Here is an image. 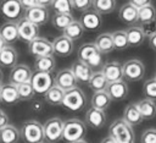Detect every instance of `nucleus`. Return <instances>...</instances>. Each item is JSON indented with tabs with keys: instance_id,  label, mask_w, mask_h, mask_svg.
Listing matches in <instances>:
<instances>
[{
	"instance_id": "obj_1",
	"label": "nucleus",
	"mask_w": 156,
	"mask_h": 143,
	"mask_svg": "<svg viewBox=\"0 0 156 143\" xmlns=\"http://www.w3.org/2000/svg\"><path fill=\"white\" fill-rule=\"evenodd\" d=\"M85 133H87V125L82 120L77 117H72L68 119L67 121H63L62 139L66 143H73L80 141L84 138Z\"/></svg>"
},
{
	"instance_id": "obj_2",
	"label": "nucleus",
	"mask_w": 156,
	"mask_h": 143,
	"mask_svg": "<svg viewBox=\"0 0 156 143\" xmlns=\"http://www.w3.org/2000/svg\"><path fill=\"white\" fill-rule=\"evenodd\" d=\"M108 136L117 143H130L134 142V131L123 119L115 120L108 128Z\"/></svg>"
},
{
	"instance_id": "obj_3",
	"label": "nucleus",
	"mask_w": 156,
	"mask_h": 143,
	"mask_svg": "<svg viewBox=\"0 0 156 143\" xmlns=\"http://www.w3.org/2000/svg\"><path fill=\"white\" fill-rule=\"evenodd\" d=\"M20 134L24 143H41L45 139L43 125L37 120L26 121L20 128Z\"/></svg>"
},
{
	"instance_id": "obj_4",
	"label": "nucleus",
	"mask_w": 156,
	"mask_h": 143,
	"mask_svg": "<svg viewBox=\"0 0 156 143\" xmlns=\"http://www.w3.org/2000/svg\"><path fill=\"white\" fill-rule=\"evenodd\" d=\"M85 104H87L85 94L78 87L66 90L61 103V105H63L67 110L71 111H80L83 110V108H85Z\"/></svg>"
},
{
	"instance_id": "obj_5",
	"label": "nucleus",
	"mask_w": 156,
	"mask_h": 143,
	"mask_svg": "<svg viewBox=\"0 0 156 143\" xmlns=\"http://www.w3.org/2000/svg\"><path fill=\"white\" fill-rule=\"evenodd\" d=\"M23 7L20 0H1L0 1V13L7 20V22H17L22 18Z\"/></svg>"
},
{
	"instance_id": "obj_6",
	"label": "nucleus",
	"mask_w": 156,
	"mask_h": 143,
	"mask_svg": "<svg viewBox=\"0 0 156 143\" xmlns=\"http://www.w3.org/2000/svg\"><path fill=\"white\" fill-rule=\"evenodd\" d=\"M44 130V138L49 143H56L62 139L63 132V121L60 117H51L45 121L43 125Z\"/></svg>"
},
{
	"instance_id": "obj_7",
	"label": "nucleus",
	"mask_w": 156,
	"mask_h": 143,
	"mask_svg": "<svg viewBox=\"0 0 156 143\" xmlns=\"http://www.w3.org/2000/svg\"><path fill=\"white\" fill-rule=\"evenodd\" d=\"M122 70H123V78L132 82L140 81L145 75V66L138 59H130L126 61L122 65Z\"/></svg>"
},
{
	"instance_id": "obj_8",
	"label": "nucleus",
	"mask_w": 156,
	"mask_h": 143,
	"mask_svg": "<svg viewBox=\"0 0 156 143\" xmlns=\"http://www.w3.org/2000/svg\"><path fill=\"white\" fill-rule=\"evenodd\" d=\"M30 84H32L35 94H45L54 86V77L49 72L35 71L32 75Z\"/></svg>"
},
{
	"instance_id": "obj_9",
	"label": "nucleus",
	"mask_w": 156,
	"mask_h": 143,
	"mask_svg": "<svg viewBox=\"0 0 156 143\" xmlns=\"http://www.w3.org/2000/svg\"><path fill=\"white\" fill-rule=\"evenodd\" d=\"M28 49H29V53L35 57H41V56H48L54 54L52 43L44 37H37L35 39L29 42Z\"/></svg>"
},
{
	"instance_id": "obj_10",
	"label": "nucleus",
	"mask_w": 156,
	"mask_h": 143,
	"mask_svg": "<svg viewBox=\"0 0 156 143\" xmlns=\"http://www.w3.org/2000/svg\"><path fill=\"white\" fill-rule=\"evenodd\" d=\"M32 75H33V72L29 68V66H27L24 64H17L10 71L9 83H12L15 86H18V84H22V83L30 82Z\"/></svg>"
},
{
	"instance_id": "obj_11",
	"label": "nucleus",
	"mask_w": 156,
	"mask_h": 143,
	"mask_svg": "<svg viewBox=\"0 0 156 143\" xmlns=\"http://www.w3.org/2000/svg\"><path fill=\"white\" fill-rule=\"evenodd\" d=\"M23 17L26 20H28L29 22H32V23H34V24H37L39 27V26L45 24L49 21L50 13H49V9L48 7L37 5V6L32 7V9L26 10L24 13H23Z\"/></svg>"
},
{
	"instance_id": "obj_12",
	"label": "nucleus",
	"mask_w": 156,
	"mask_h": 143,
	"mask_svg": "<svg viewBox=\"0 0 156 143\" xmlns=\"http://www.w3.org/2000/svg\"><path fill=\"white\" fill-rule=\"evenodd\" d=\"M17 29H18V37L27 43L32 42L37 37H39V27L37 24L29 22L24 17H22L21 20L17 21Z\"/></svg>"
},
{
	"instance_id": "obj_13",
	"label": "nucleus",
	"mask_w": 156,
	"mask_h": 143,
	"mask_svg": "<svg viewBox=\"0 0 156 143\" xmlns=\"http://www.w3.org/2000/svg\"><path fill=\"white\" fill-rule=\"evenodd\" d=\"M79 22L83 26L84 31L93 32V31H96V29H99L101 27V24H102V17L94 9L93 10L89 9L87 11H83V13H82V16L79 18Z\"/></svg>"
},
{
	"instance_id": "obj_14",
	"label": "nucleus",
	"mask_w": 156,
	"mask_h": 143,
	"mask_svg": "<svg viewBox=\"0 0 156 143\" xmlns=\"http://www.w3.org/2000/svg\"><path fill=\"white\" fill-rule=\"evenodd\" d=\"M77 83L78 82H77L74 75L72 73L71 68H62L54 77V84L57 86L58 88H61L65 92L77 87Z\"/></svg>"
},
{
	"instance_id": "obj_15",
	"label": "nucleus",
	"mask_w": 156,
	"mask_h": 143,
	"mask_svg": "<svg viewBox=\"0 0 156 143\" xmlns=\"http://www.w3.org/2000/svg\"><path fill=\"white\" fill-rule=\"evenodd\" d=\"M51 43H52V51L57 56L65 57V56H68L73 53V48H74L73 40L68 39L65 35L56 37Z\"/></svg>"
},
{
	"instance_id": "obj_16",
	"label": "nucleus",
	"mask_w": 156,
	"mask_h": 143,
	"mask_svg": "<svg viewBox=\"0 0 156 143\" xmlns=\"http://www.w3.org/2000/svg\"><path fill=\"white\" fill-rule=\"evenodd\" d=\"M101 72L104 73V76L108 83L123 79L122 64H119L118 61H108V62L104 64Z\"/></svg>"
},
{
	"instance_id": "obj_17",
	"label": "nucleus",
	"mask_w": 156,
	"mask_h": 143,
	"mask_svg": "<svg viewBox=\"0 0 156 143\" xmlns=\"http://www.w3.org/2000/svg\"><path fill=\"white\" fill-rule=\"evenodd\" d=\"M105 90L110 95L111 100H123L128 95V84L123 79L111 82L107 84Z\"/></svg>"
},
{
	"instance_id": "obj_18",
	"label": "nucleus",
	"mask_w": 156,
	"mask_h": 143,
	"mask_svg": "<svg viewBox=\"0 0 156 143\" xmlns=\"http://www.w3.org/2000/svg\"><path fill=\"white\" fill-rule=\"evenodd\" d=\"M106 123V114L104 110H99L95 108L88 109L85 112V125L93 128H102Z\"/></svg>"
},
{
	"instance_id": "obj_19",
	"label": "nucleus",
	"mask_w": 156,
	"mask_h": 143,
	"mask_svg": "<svg viewBox=\"0 0 156 143\" xmlns=\"http://www.w3.org/2000/svg\"><path fill=\"white\" fill-rule=\"evenodd\" d=\"M71 71L74 75L77 82H79V83H88L94 72L84 61H80V60H77L73 62Z\"/></svg>"
},
{
	"instance_id": "obj_20",
	"label": "nucleus",
	"mask_w": 156,
	"mask_h": 143,
	"mask_svg": "<svg viewBox=\"0 0 156 143\" xmlns=\"http://www.w3.org/2000/svg\"><path fill=\"white\" fill-rule=\"evenodd\" d=\"M17 51L12 45H6L0 51V67L12 68L17 65Z\"/></svg>"
},
{
	"instance_id": "obj_21",
	"label": "nucleus",
	"mask_w": 156,
	"mask_h": 143,
	"mask_svg": "<svg viewBox=\"0 0 156 143\" xmlns=\"http://www.w3.org/2000/svg\"><path fill=\"white\" fill-rule=\"evenodd\" d=\"M128 125H130L132 127L133 126H136V125H140L141 121L144 120L136 104L134 103H130L128 104L126 108H124V111H123V117H122Z\"/></svg>"
},
{
	"instance_id": "obj_22",
	"label": "nucleus",
	"mask_w": 156,
	"mask_h": 143,
	"mask_svg": "<svg viewBox=\"0 0 156 143\" xmlns=\"http://www.w3.org/2000/svg\"><path fill=\"white\" fill-rule=\"evenodd\" d=\"M0 35L6 42L7 45L15 43L18 37V29H17V22H5L0 27Z\"/></svg>"
},
{
	"instance_id": "obj_23",
	"label": "nucleus",
	"mask_w": 156,
	"mask_h": 143,
	"mask_svg": "<svg viewBox=\"0 0 156 143\" xmlns=\"http://www.w3.org/2000/svg\"><path fill=\"white\" fill-rule=\"evenodd\" d=\"M118 17L122 22L127 24H134L138 21V9L134 7L132 4L127 2L122 5V7L118 11Z\"/></svg>"
},
{
	"instance_id": "obj_24",
	"label": "nucleus",
	"mask_w": 156,
	"mask_h": 143,
	"mask_svg": "<svg viewBox=\"0 0 156 143\" xmlns=\"http://www.w3.org/2000/svg\"><path fill=\"white\" fill-rule=\"evenodd\" d=\"M1 101L5 104H16L20 101V95L17 92V87L12 83L1 84Z\"/></svg>"
},
{
	"instance_id": "obj_25",
	"label": "nucleus",
	"mask_w": 156,
	"mask_h": 143,
	"mask_svg": "<svg viewBox=\"0 0 156 143\" xmlns=\"http://www.w3.org/2000/svg\"><path fill=\"white\" fill-rule=\"evenodd\" d=\"M126 34H127V39H128V44L129 46H139L144 43L145 39V34L141 29L140 26H130L126 29Z\"/></svg>"
},
{
	"instance_id": "obj_26",
	"label": "nucleus",
	"mask_w": 156,
	"mask_h": 143,
	"mask_svg": "<svg viewBox=\"0 0 156 143\" xmlns=\"http://www.w3.org/2000/svg\"><path fill=\"white\" fill-rule=\"evenodd\" d=\"M20 139V130L13 125H7L0 128V143H18Z\"/></svg>"
},
{
	"instance_id": "obj_27",
	"label": "nucleus",
	"mask_w": 156,
	"mask_h": 143,
	"mask_svg": "<svg viewBox=\"0 0 156 143\" xmlns=\"http://www.w3.org/2000/svg\"><path fill=\"white\" fill-rule=\"evenodd\" d=\"M94 44H95V46L98 48V50L101 54H108L115 49L111 33H101V34H99L96 37Z\"/></svg>"
},
{
	"instance_id": "obj_28",
	"label": "nucleus",
	"mask_w": 156,
	"mask_h": 143,
	"mask_svg": "<svg viewBox=\"0 0 156 143\" xmlns=\"http://www.w3.org/2000/svg\"><path fill=\"white\" fill-rule=\"evenodd\" d=\"M136 106L144 120H151L156 116V103L150 99H141L136 103Z\"/></svg>"
},
{
	"instance_id": "obj_29",
	"label": "nucleus",
	"mask_w": 156,
	"mask_h": 143,
	"mask_svg": "<svg viewBox=\"0 0 156 143\" xmlns=\"http://www.w3.org/2000/svg\"><path fill=\"white\" fill-rule=\"evenodd\" d=\"M56 66V60L54 55H48V56H41L37 57L34 62V68L35 71L39 72H49L51 73Z\"/></svg>"
},
{
	"instance_id": "obj_30",
	"label": "nucleus",
	"mask_w": 156,
	"mask_h": 143,
	"mask_svg": "<svg viewBox=\"0 0 156 143\" xmlns=\"http://www.w3.org/2000/svg\"><path fill=\"white\" fill-rule=\"evenodd\" d=\"M111 98L110 95L106 93V90H101V92H94L93 97H91V108L99 109V110H104L107 109L111 104Z\"/></svg>"
},
{
	"instance_id": "obj_31",
	"label": "nucleus",
	"mask_w": 156,
	"mask_h": 143,
	"mask_svg": "<svg viewBox=\"0 0 156 143\" xmlns=\"http://www.w3.org/2000/svg\"><path fill=\"white\" fill-rule=\"evenodd\" d=\"M88 84L94 92H101V90L106 89L108 82H107V79L105 78V76L101 71H95V72H93Z\"/></svg>"
},
{
	"instance_id": "obj_32",
	"label": "nucleus",
	"mask_w": 156,
	"mask_h": 143,
	"mask_svg": "<svg viewBox=\"0 0 156 143\" xmlns=\"http://www.w3.org/2000/svg\"><path fill=\"white\" fill-rule=\"evenodd\" d=\"M63 94H65V90H62L61 88H58L57 86L54 84L44 94V98H45V101L49 103V104H51V105H60L62 103Z\"/></svg>"
},
{
	"instance_id": "obj_33",
	"label": "nucleus",
	"mask_w": 156,
	"mask_h": 143,
	"mask_svg": "<svg viewBox=\"0 0 156 143\" xmlns=\"http://www.w3.org/2000/svg\"><path fill=\"white\" fill-rule=\"evenodd\" d=\"M83 33H84L83 26L80 24L79 21L74 20L68 27H66V28L63 29V34H62V35L67 37V38L71 39V40H76V39H79V38L83 35Z\"/></svg>"
},
{
	"instance_id": "obj_34",
	"label": "nucleus",
	"mask_w": 156,
	"mask_h": 143,
	"mask_svg": "<svg viewBox=\"0 0 156 143\" xmlns=\"http://www.w3.org/2000/svg\"><path fill=\"white\" fill-rule=\"evenodd\" d=\"M155 20H156V9L152 4L138 9V21H140L141 24L152 22Z\"/></svg>"
},
{
	"instance_id": "obj_35",
	"label": "nucleus",
	"mask_w": 156,
	"mask_h": 143,
	"mask_svg": "<svg viewBox=\"0 0 156 143\" xmlns=\"http://www.w3.org/2000/svg\"><path fill=\"white\" fill-rule=\"evenodd\" d=\"M74 21L73 16L71 13H55L51 18V23L56 29L63 31L66 27H68Z\"/></svg>"
},
{
	"instance_id": "obj_36",
	"label": "nucleus",
	"mask_w": 156,
	"mask_h": 143,
	"mask_svg": "<svg viewBox=\"0 0 156 143\" xmlns=\"http://www.w3.org/2000/svg\"><path fill=\"white\" fill-rule=\"evenodd\" d=\"M98 53H100V51L98 50V48L95 46L94 43H85L78 48L77 55H78V60L87 62L91 56H94Z\"/></svg>"
},
{
	"instance_id": "obj_37",
	"label": "nucleus",
	"mask_w": 156,
	"mask_h": 143,
	"mask_svg": "<svg viewBox=\"0 0 156 143\" xmlns=\"http://www.w3.org/2000/svg\"><path fill=\"white\" fill-rule=\"evenodd\" d=\"M93 7L100 15H107L116 9V0H93Z\"/></svg>"
},
{
	"instance_id": "obj_38",
	"label": "nucleus",
	"mask_w": 156,
	"mask_h": 143,
	"mask_svg": "<svg viewBox=\"0 0 156 143\" xmlns=\"http://www.w3.org/2000/svg\"><path fill=\"white\" fill-rule=\"evenodd\" d=\"M111 34H112V42H113L115 49H117V50H124V49H127L129 46L126 31H115Z\"/></svg>"
},
{
	"instance_id": "obj_39",
	"label": "nucleus",
	"mask_w": 156,
	"mask_h": 143,
	"mask_svg": "<svg viewBox=\"0 0 156 143\" xmlns=\"http://www.w3.org/2000/svg\"><path fill=\"white\" fill-rule=\"evenodd\" d=\"M143 94L146 99H150L154 101L156 100V79L155 78H149L144 82Z\"/></svg>"
},
{
	"instance_id": "obj_40",
	"label": "nucleus",
	"mask_w": 156,
	"mask_h": 143,
	"mask_svg": "<svg viewBox=\"0 0 156 143\" xmlns=\"http://www.w3.org/2000/svg\"><path fill=\"white\" fill-rule=\"evenodd\" d=\"M16 87H17V92L20 95V100H30L35 95V92H34L30 82L22 83V84H18Z\"/></svg>"
},
{
	"instance_id": "obj_41",
	"label": "nucleus",
	"mask_w": 156,
	"mask_h": 143,
	"mask_svg": "<svg viewBox=\"0 0 156 143\" xmlns=\"http://www.w3.org/2000/svg\"><path fill=\"white\" fill-rule=\"evenodd\" d=\"M51 7L55 13H71V11L73 10L71 0H54Z\"/></svg>"
},
{
	"instance_id": "obj_42",
	"label": "nucleus",
	"mask_w": 156,
	"mask_h": 143,
	"mask_svg": "<svg viewBox=\"0 0 156 143\" xmlns=\"http://www.w3.org/2000/svg\"><path fill=\"white\" fill-rule=\"evenodd\" d=\"M140 143H156V128H147L141 133Z\"/></svg>"
},
{
	"instance_id": "obj_43",
	"label": "nucleus",
	"mask_w": 156,
	"mask_h": 143,
	"mask_svg": "<svg viewBox=\"0 0 156 143\" xmlns=\"http://www.w3.org/2000/svg\"><path fill=\"white\" fill-rule=\"evenodd\" d=\"M73 9L79 11H87L93 6V0H71Z\"/></svg>"
},
{
	"instance_id": "obj_44",
	"label": "nucleus",
	"mask_w": 156,
	"mask_h": 143,
	"mask_svg": "<svg viewBox=\"0 0 156 143\" xmlns=\"http://www.w3.org/2000/svg\"><path fill=\"white\" fill-rule=\"evenodd\" d=\"M85 64H87L91 70L102 67V54H101V53L95 54V55H94V56H91V57H90Z\"/></svg>"
},
{
	"instance_id": "obj_45",
	"label": "nucleus",
	"mask_w": 156,
	"mask_h": 143,
	"mask_svg": "<svg viewBox=\"0 0 156 143\" xmlns=\"http://www.w3.org/2000/svg\"><path fill=\"white\" fill-rule=\"evenodd\" d=\"M141 29H143V32H144V34H145V37H150V35H152L154 33H156V20L155 21H152V22H147V23H143L141 26Z\"/></svg>"
},
{
	"instance_id": "obj_46",
	"label": "nucleus",
	"mask_w": 156,
	"mask_h": 143,
	"mask_svg": "<svg viewBox=\"0 0 156 143\" xmlns=\"http://www.w3.org/2000/svg\"><path fill=\"white\" fill-rule=\"evenodd\" d=\"M129 4H132L136 9H140L143 6H146V5L152 4V0H129Z\"/></svg>"
},
{
	"instance_id": "obj_47",
	"label": "nucleus",
	"mask_w": 156,
	"mask_h": 143,
	"mask_svg": "<svg viewBox=\"0 0 156 143\" xmlns=\"http://www.w3.org/2000/svg\"><path fill=\"white\" fill-rule=\"evenodd\" d=\"M20 2H21V5H22V7H23L24 11L38 5V1L37 0H20Z\"/></svg>"
},
{
	"instance_id": "obj_48",
	"label": "nucleus",
	"mask_w": 156,
	"mask_h": 143,
	"mask_svg": "<svg viewBox=\"0 0 156 143\" xmlns=\"http://www.w3.org/2000/svg\"><path fill=\"white\" fill-rule=\"evenodd\" d=\"M7 125H9V117H7L6 112L0 109V128L5 127V126H7Z\"/></svg>"
},
{
	"instance_id": "obj_49",
	"label": "nucleus",
	"mask_w": 156,
	"mask_h": 143,
	"mask_svg": "<svg viewBox=\"0 0 156 143\" xmlns=\"http://www.w3.org/2000/svg\"><path fill=\"white\" fill-rule=\"evenodd\" d=\"M149 45L151 46V49H154L156 51V33H154L152 35L149 37Z\"/></svg>"
},
{
	"instance_id": "obj_50",
	"label": "nucleus",
	"mask_w": 156,
	"mask_h": 143,
	"mask_svg": "<svg viewBox=\"0 0 156 143\" xmlns=\"http://www.w3.org/2000/svg\"><path fill=\"white\" fill-rule=\"evenodd\" d=\"M37 1H38V5L44 6V7H49V6H51L54 0H37Z\"/></svg>"
},
{
	"instance_id": "obj_51",
	"label": "nucleus",
	"mask_w": 156,
	"mask_h": 143,
	"mask_svg": "<svg viewBox=\"0 0 156 143\" xmlns=\"http://www.w3.org/2000/svg\"><path fill=\"white\" fill-rule=\"evenodd\" d=\"M101 143H117L113 138H111L110 136H107V137H105L102 141H101Z\"/></svg>"
},
{
	"instance_id": "obj_52",
	"label": "nucleus",
	"mask_w": 156,
	"mask_h": 143,
	"mask_svg": "<svg viewBox=\"0 0 156 143\" xmlns=\"http://www.w3.org/2000/svg\"><path fill=\"white\" fill-rule=\"evenodd\" d=\"M6 45H7V44H6V42H5V40L1 38V35H0V51H1Z\"/></svg>"
},
{
	"instance_id": "obj_53",
	"label": "nucleus",
	"mask_w": 156,
	"mask_h": 143,
	"mask_svg": "<svg viewBox=\"0 0 156 143\" xmlns=\"http://www.w3.org/2000/svg\"><path fill=\"white\" fill-rule=\"evenodd\" d=\"M2 77H4V75H2V71H1V67H0V86H1V82H2Z\"/></svg>"
},
{
	"instance_id": "obj_54",
	"label": "nucleus",
	"mask_w": 156,
	"mask_h": 143,
	"mask_svg": "<svg viewBox=\"0 0 156 143\" xmlns=\"http://www.w3.org/2000/svg\"><path fill=\"white\" fill-rule=\"evenodd\" d=\"M73 143H88V142H85L84 139H80V141H77V142H73Z\"/></svg>"
},
{
	"instance_id": "obj_55",
	"label": "nucleus",
	"mask_w": 156,
	"mask_h": 143,
	"mask_svg": "<svg viewBox=\"0 0 156 143\" xmlns=\"http://www.w3.org/2000/svg\"><path fill=\"white\" fill-rule=\"evenodd\" d=\"M0 103H1V86H0Z\"/></svg>"
},
{
	"instance_id": "obj_56",
	"label": "nucleus",
	"mask_w": 156,
	"mask_h": 143,
	"mask_svg": "<svg viewBox=\"0 0 156 143\" xmlns=\"http://www.w3.org/2000/svg\"><path fill=\"white\" fill-rule=\"evenodd\" d=\"M154 78H155V79H156V73H155V77H154Z\"/></svg>"
},
{
	"instance_id": "obj_57",
	"label": "nucleus",
	"mask_w": 156,
	"mask_h": 143,
	"mask_svg": "<svg viewBox=\"0 0 156 143\" xmlns=\"http://www.w3.org/2000/svg\"><path fill=\"white\" fill-rule=\"evenodd\" d=\"M130 143H134V142H130Z\"/></svg>"
},
{
	"instance_id": "obj_58",
	"label": "nucleus",
	"mask_w": 156,
	"mask_h": 143,
	"mask_svg": "<svg viewBox=\"0 0 156 143\" xmlns=\"http://www.w3.org/2000/svg\"><path fill=\"white\" fill-rule=\"evenodd\" d=\"M41 143H45V142H41Z\"/></svg>"
}]
</instances>
